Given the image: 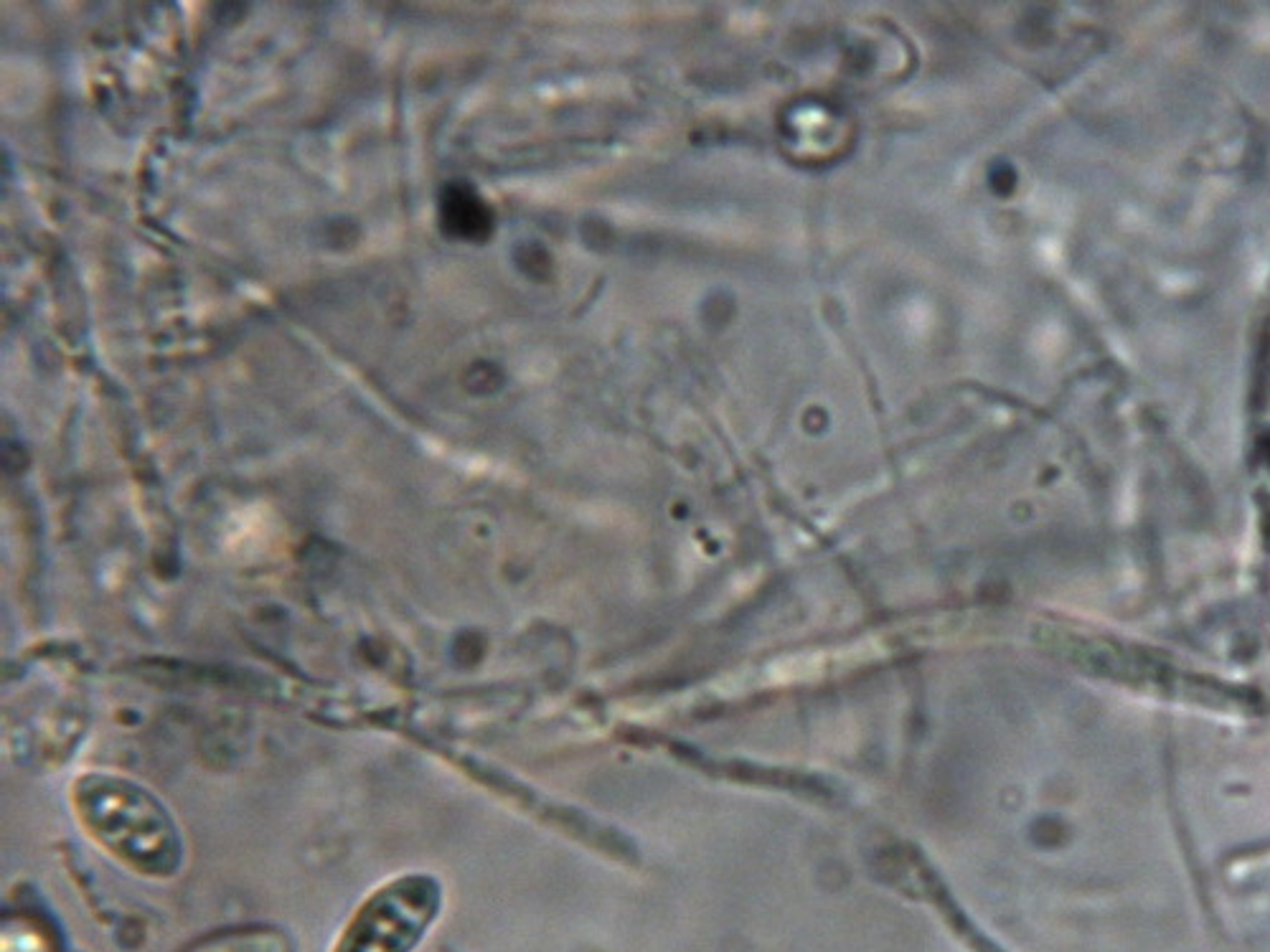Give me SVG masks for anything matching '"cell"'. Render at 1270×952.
Masks as SVG:
<instances>
[{"label":"cell","instance_id":"3","mask_svg":"<svg viewBox=\"0 0 1270 952\" xmlns=\"http://www.w3.org/2000/svg\"><path fill=\"white\" fill-rule=\"evenodd\" d=\"M437 218H440V229L451 239L460 241H486L493 232V214L483 199L468 186V183L453 181L440 191L437 201Z\"/></svg>","mask_w":1270,"mask_h":952},{"label":"cell","instance_id":"2","mask_svg":"<svg viewBox=\"0 0 1270 952\" xmlns=\"http://www.w3.org/2000/svg\"><path fill=\"white\" fill-rule=\"evenodd\" d=\"M440 884L407 874L376 889L336 943L333 952H412L440 912Z\"/></svg>","mask_w":1270,"mask_h":952},{"label":"cell","instance_id":"4","mask_svg":"<svg viewBox=\"0 0 1270 952\" xmlns=\"http://www.w3.org/2000/svg\"><path fill=\"white\" fill-rule=\"evenodd\" d=\"M186 952H295L293 939L277 927L247 925L193 943Z\"/></svg>","mask_w":1270,"mask_h":952},{"label":"cell","instance_id":"1","mask_svg":"<svg viewBox=\"0 0 1270 952\" xmlns=\"http://www.w3.org/2000/svg\"><path fill=\"white\" fill-rule=\"evenodd\" d=\"M82 828L117 861L143 877H174L183 861L170 810L143 785L110 772L82 774L72 788Z\"/></svg>","mask_w":1270,"mask_h":952}]
</instances>
